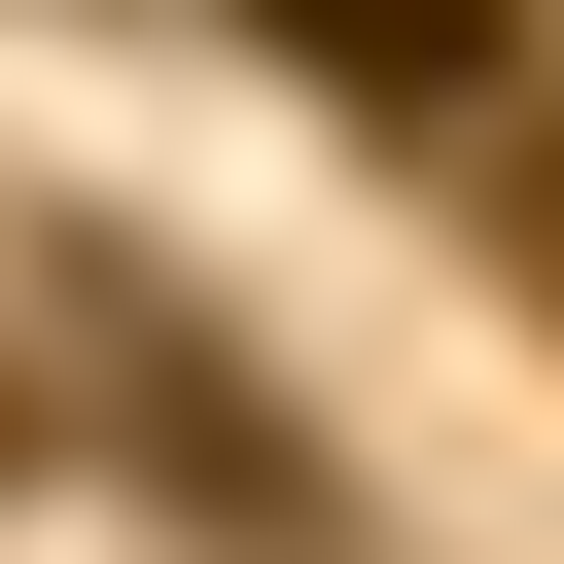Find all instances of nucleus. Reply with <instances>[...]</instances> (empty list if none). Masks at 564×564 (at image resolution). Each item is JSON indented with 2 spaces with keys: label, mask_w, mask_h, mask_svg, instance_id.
I'll use <instances>...</instances> for the list:
<instances>
[{
  "label": "nucleus",
  "mask_w": 564,
  "mask_h": 564,
  "mask_svg": "<svg viewBox=\"0 0 564 564\" xmlns=\"http://www.w3.org/2000/svg\"><path fill=\"white\" fill-rule=\"evenodd\" d=\"M247 35H317V70H388V106L458 70V0H247Z\"/></svg>",
  "instance_id": "f257e3e1"
}]
</instances>
